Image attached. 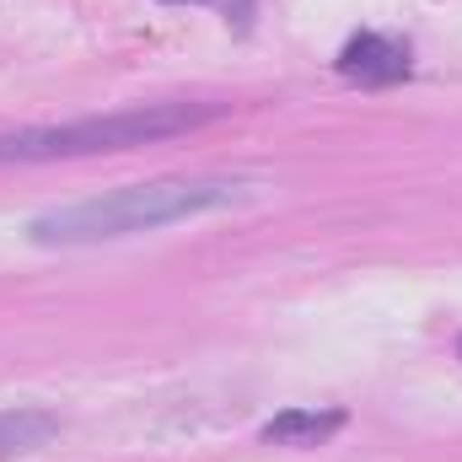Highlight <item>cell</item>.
<instances>
[{
	"instance_id": "cell-1",
	"label": "cell",
	"mask_w": 462,
	"mask_h": 462,
	"mask_svg": "<svg viewBox=\"0 0 462 462\" xmlns=\"http://www.w3.org/2000/svg\"><path fill=\"white\" fill-rule=\"evenodd\" d=\"M242 199H247V178H156V183L114 189L103 199L43 210L32 216L27 236L43 247H92V242H118V236L172 226V221H194Z\"/></svg>"
},
{
	"instance_id": "cell-2",
	"label": "cell",
	"mask_w": 462,
	"mask_h": 462,
	"mask_svg": "<svg viewBox=\"0 0 462 462\" xmlns=\"http://www.w3.org/2000/svg\"><path fill=\"white\" fill-rule=\"evenodd\" d=\"M221 114H226V103H145V108L92 114L76 124H32V129L0 134V167L5 162H70V156L134 151V145L172 140V134H194Z\"/></svg>"
},
{
	"instance_id": "cell-3",
	"label": "cell",
	"mask_w": 462,
	"mask_h": 462,
	"mask_svg": "<svg viewBox=\"0 0 462 462\" xmlns=\"http://www.w3.org/2000/svg\"><path fill=\"white\" fill-rule=\"evenodd\" d=\"M334 65L345 81H360V87H393V81H409V70H414L409 43H398L387 32H355Z\"/></svg>"
},
{
	"instance_id": "cell-4",
	"label": "cell",
	"mask_w": 462,
	"mask_h": 462,
	"mask_svg": "<svg viewBox=\"0 0 462 462\" xmlns=\"http://www.w3.org/2000/svg\"><path fill=\"white\" fill-rule=\"evenodd\" d=\"M339 430H345V409H280L258 430V441H269V447H323Z\"/></svg>"
},
{
	"instance_id": "cell-5",
	"label": "cell",
	"mask_w": 462,
	"mask_h": 462,
	"mask_svg": "<svg viewBox=\"0 0 462 462\" xmlns=\"http://www.w3.org/2000/svg\"><path fill=\"white\" fill-rule=\"evenodd\" d=\"M60 414L49 409H0V457H22V452H38L60 436Z\"/></svg>"
},
{
	"instance_id": "cell-6",
	"label": "cell",
	"mask_w": 462,
	"mask_h": 462,
	"mask_svg": "<svg viewBox=\"0 0 462 462\" xmlns=\"http://www.w3.org/2000/svg\"><path fill=\"white\" fill-rule=\"evenodd\" d=\"M189 5H210V11H221L226 22H247V16H253V0H189Z\"/></svg>"
},
{
	"instance_id": "cell-7",
	"label": "cell",
	"mask_w": 462,
	"mask_h": 462,
	"mask_svg": "<svg viewBox=\"0 0 462 462\" xmlns=\"http://www.w3.org/2000/svg\"><path fill=\"white\" fill-rule=\"evenodd\" d=\"M457 349H462V345H457Z\"/></svg>"
}]
</instances>
